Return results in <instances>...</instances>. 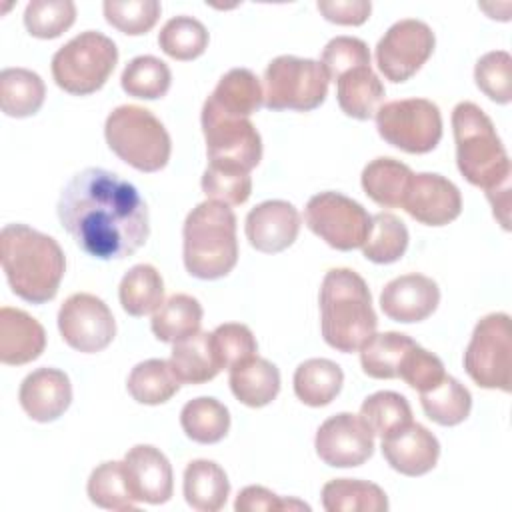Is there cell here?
<instances>
[{"instance_id":"8992f818","label":"cell","mask_w":512,"mask_h":512,"mask_svg":"<svg viewBox=\"0 0 512 512\" xmlns=\"http://www.w3.org/2000/svg\"><path fill=\"white\" fill-rule=\"evenodd\" d=\"M104 136L110 150L140 172H158L170 160L172 142L164 124L142 106L114 108L106 118Z\"/></svg>"},{"instance_id":"603a6c76","label":"cell","mask_w":512,"mask_h":512,"mask_svg":"<svg viewBox=\"0 0 512 512\" xmlns=\"http://www.w3.org/2000/svg\"><path fill=\"white\" fill-rule=\"evenodd\" d=\"M204 104L226 116L250 118L264 104V92L252 70L232 68L218 80Z\"/></svg>"},{"instance_id":"e575fe53","label":"cell","mask_w":512,"mask_h":512,"mask_svg":"<svg viewBox=\"0 0 512 512\" xmlns=\"http://www.w3.org/2000/svg\"><path fill=\"white\" fill-rule=\"evenodd\" d=\"M180 424L190 440L198 444H216L228 434L230 412L216 398L200 396L184 404Z\"/></svg>"},{"instance_id":"f5cc1de1","label":"cell","mask_w":512,"mask_h":512,"mask_svg":"<svg viewBox=\"0 0 512 512\" xmlns=\"http://www.w3.org/2000/svg\"><path fill=\"white\" fill-rule=\"evenodd\" d=\"M492 208H494V216L500 220V224L508 230V212H510V184L500 186L496 190H488L486 192Z\"/></svg>"},{"instance_id":"3957f363","label":"cell","mask_w":512,"mask_h":512,"mask_svg":"<svg viewBox=\"0 0 512 512\" xmlns=\"http://www.w3.org/2000/svg\"><path fill=\"white\" fill-rule=\"evenodd\" d=\"M376 312L370 290L350 268H332L320 286V328L328 346L338 352H356L376 332Z\"/></svg>"},{"instance_id":"816d5d0a","label":"cell","mask_w":512,"mask_h":512,"mask_svg":"<svg viewBox=\"0 0 512 512\" xmlns=\"http://www.w3.org/2000/svg\"><path fill=\"white\" fill-rule=\"evenodd\" d=\"M316 6L328 22L342 26L364 24L372 10V4L368 0H320Z\"/></svg>"},{"instance_id":"681fc988","label":"cell","mask_w":512,"mask_h":512,"mask_svg":"<svg viewBox=\"0 0 512 512\" xmlns=\"http://www.w3.org/2000/svg\"><path fill=\"white\" fill-rule=\"evenodd\" d=\"M444 364L442 360L424 350L422 346L414 344L402 358L398 378H402L410 388L418 392H426L432 386H436L444 378Z\"/></svg>"},{"instance_id":"836d02e7","label":"cell","mask_w":512,"mask_h":512,"mask_svg":"<svg viewBox=\"0 0 512 512\" xmlns=\"http://www.w3.org/2000/svg\"><path fill=\"white\" fill-rule=\"evenodd\" d=\"M180 380L174 374L168 360L150 358L136 364L128 376V392L130 396L148 406L168 402L180 388Z\"/></svg>"},{"instance_id":"7dc6e473","label":"cell","mask_w":512,"mask_h":512,"mask_svg":"<svg viewBox=\"0 0 512 512\" xmlns=\"http://www.w3.org/2000/svg\"><path fill=\"white\" fill-rule=\"evenodd\" d=\"M320 64L328 80L336 82L342 74L358 66H370V50L360 38L336 36L324 46Z\"/></svg>"},{"instance_id":"60d3db41","label":"cell","mask_w":512,"mask_h":512,"mask_svg":"<svg viewBox=\"0 0 512 512\" xmlns=\"http://www.w3.org/2000/svg\"><path fill=\"white\" fill-rule=\"evenodd\" d=\"M172 82L170 68L156 56H136L122 70L120 84L128 96L142 100L162 98Z\"/></svg>"},{"instance_id":"9c48e42d","label":"cell","mask_w":512,"mask_h":512,"mask_svg":"<svg viewBox=\"0 0 512 512\" xmlns=\"http://www.w3.org/2000/svg\"><path fill=\"white\" fill-rule=\"evenodd\" d=\"M464 368L480 388L510 392L512 332L508 314L494 312L478 320L464 352Z\"/></svg>"},{"instance_id":"f546056e","label":"cell","mask_w":512,"mask_h":512,"mask_svg":"<svg viewBox=\"0 0 512 512\" xmlns=\"http://www.w3.org/2000/svg\"><path fill=\"white\" fill-rule=\"evenodd\" d=\"M344 372L328 358L304 360L294 372V394L308 406L330 404L342 390Z\"/></svg>"},{"instance_id":"d6a6232c","label":"cell","mask_w":512,"mask_h":512,"mask_svg":"<svg viewBox=\"0 0 512 512\" xmlns=\"http://www.w3.org/2000/svg\"><path fill=\"white\" fill-rule=\"evenodd\" d=\"M202 306L194 296L174 294L152 316V332L160 342H178L200 332Z\"/></svg>"},{"instance_id":"4316f807","label":"cell","mask_w":512,"mask_h":512,"mask_svg":"<svg viewBox=\"0 0 512 512\" xmlns=\"http://www.w3.org/2000/svg\"><path fill=\"white\" fill-rule=\"evenodd\" d=\"M184 498L198 512H218L230 494V482L214 460H192L184 470Z\"/></svg>"},{"instance_id":"30bf717a","label":"cell","mask_w":512,"mask_h":512,"mask_svg":"<svg viewBox=\"0 0 512 512\" xmlns=\"http://www.w3.org/2000/svg\"><path fill=\"white\" fill-rule=\"evenodd\" d=\"M376 128L384 142L408 154H426L442 138V116L426 98H406L382 104L376 112Z\"/></svg>"},{"instance_id":"ac0fdd59","label":"cell","mask_w":512,"mask_h":512,"mask_svg":"<svg viewBox=\"0 0 512 512\" xmlns=\"http://www.w3.org/2000/svg\"><path fill=\"white\" fill-rule=\"evenodd\" d=\"M440 302L438 284L424 274H404L390 280L380 294L382 312L396 322L412 324L426 320Z\"/></svg>"},{"instance_id":"f35d334b","label":"cell","mask_w":512,"mask_h":512,"mask_svg":"<svg viewBox=\"0 0 512 512\" xmlns=\"http://www.w3.org/2000/svg\"><path fill=\"white\" fill-rule=\"evenodd\" d=\"M88 498L106 510H134L136 498L130 490L124 462H102L88 478Z\"/></svg>"},{"instance_id":"7bdbcfd3","label":"cell","mask_w":512,"mask_h":512,"mask_svg":"<svg viewBox=\"0 0 512 512\" xmlns=\"http://www.w3.org/2000/svg\"><path fill=\"white\" fill-rule=\"evenodd\" d=\"M200 184L208 200H216L226 206L244 204L252 192L250 172L230 164L208 162Z\"/></svg>"},{"instance_id":"bcb514c9","label":"cell","mask_w":512,"mask_h":512,"mask_svg":"<svg viewBox=\"0 0 512 512\" xmlns=\"http://www.w3.org/2000/svg\"><path fill=\"white\" fill-rule=\"evenodd\" d=\"M476 86L494 102L508 104L512 100V58L506 50L484 54L474 68Z\"/></svg>"},{"instance_id":"ee69618b","label":"cell","mask_w":512,"mask_h":512,"mask_svg":"<svg viewBox=\"0 0 512 512\" xmlns=\"http://www.w3.org/2000/svg\"><path fill=\"white\" fill-rule=\"evenodd\" d=\"M76 20V6L70 0H32L24 10L26 30L42 40L58 38Z\"/></svg>"},{"instance_id":"74e56055","label":"cell","mask_w":512,"mask_h":512,"mask_svg":"<svg viewBox=\"0 0 512 512\" xmlns=\"http://www.w3.org/2000/svg\"><path fill=\"white\" fill-rule=\"evenodd\" d=\"M406 248H408L406 224L390 212L374 214L370 232L362 244V254L374 264H392L404 256Z\"/></svg>"},{"instance_id":"484cf974","label":"cell","mask_w":512,"mask_h":512,"mask_svg":"<svg viewBox=\"0 0 512 512\" xmlns=\"http://www.w3.org/2000/svg\"><path fill=\"white\" fill-rule=\"evenodd\" d=\"M168 362L182 384H204L222 370L212 332H196L174 342Z\"/></svg>"},{"instance_id":"d590c367","label":"cell","mask_w":512,"mask_h":512,"mask_svg":"<svg viewBox=\"0 0 512 512\" xmlns=\"http://www.w3.org/2000/svg\"><path fill=\"white\" fill-rule=\"evenodd\" d=\"M414 344L416 342L402 332L372 334L360 348V364L364 374L376 380L398 378L400 362Z\"/></svg>"},{"instance_id":"b9f144b4","label":"cell","mask_w":512,"mask_h":512,"mask_svg":"<svg viewBox=\"0 0 512 512\" xmlns=\"http://www.w3.org/2000/svg\"><path fill=\"white\" fill-rule=\"evenodd\" d=\"M158 46L174 60H194L204 54L208 46V30L192 16H174L162 26Z\"/></svg>"},{"instance_id":"5b68a950","label":"cell","mask_w":512,"mask_h":512,"mask_svg":"<svg viewBox=\"0 0 512 512\" xmlns=\"http://www.w3.org/2000/svg\"><path fill=\"white\" fill-rule=\"evenodd\" d=\"M456 164L460 174L478 188L496 190L510 184V158L492 120L474 102H460L452 110Z\"/></svg>"},{"instance_id":"ffe728a7","label":"cell","mask_w":512,"mask_h":512,"mask_svg":"<svg viewBox=\"0 0 512 512\" xmlns=\"http://www.w3.org/2000/svg\"><path fill=\"white\" fill-rule=\"evenodd\" d=\"M124 470L136 502L164 504L172 496V466L150 444H138L124 456Z\"/></svg>"},{"instance_id":"8fae6325","label":"cell","mask_w":512,"mask_h":512,"mask_svg":"<svg viewBox=\"0 0 512 512\" xmlns=\"http://www.w3.org/2000/svg\"><path fill=\"white\" fill-rule=\"evenodd\" d=\"M304 222L328 246L348 252L364 244L372 216L362 204L340 192H320L308 200Z\"/></svg>"},{"instance_id":"1f68e13d","label":"cell","mask_w":512,"mask_h":512,"mask_svg":"<svg viewBox=\"0 0 512 512\" xmlns=\"http://www.w3.org/2000/svg\"><path fill=\"white\" fill-rule=\"evenodd\" d=\"M124 312L130 316H146L164 304V280L150 264L132 266L118 286Z\"/></svg>"},{"instance_id":"44dd1931","label":"cell","mask_w":512,"mask_h":512,"mask_svg":"<svg viewBox=\"0 0 512 512\" xmlns=\"http://www.w3.org/2000/svg\"><path fill=\"white\" fill-rule=\"evenodd\" d=\"M20 406L36 422L60 418L72 402L70 378L58 368H38L20 384Z\"/></svg>"},{"instance_id":"e0dca14e","label":"cell","mask_w":512,"mask_h":512,"mask_svg":"<svg viewBox=\"0 0 512 512\" xmlns=\"http://www.w3.org/2000/svg\"><path fill=\"white\" fill-rule=\"evenodd\" d=\"M244 230L252 248L276 254L294 244L300 232V212L286 200H266L248 212Z\"/></svg>"},{"instance_id":"5bb4252c","label":"cell","mask_w":512,"mask_h":512,"mask_svg":"<svg viewBox=\"0 0 512 512\" xmlns=\"http://www.w3.org/2000/svg\"><path fill=\"white\" fill-rule=\"evenodd\" d=\"M58 330L70 348L94 354L114 340L116 322L102 298L88 292H76L60 306Z\"/></svg>"},{"instance_id":"2e32d148","label":"cell","mask_w":512,"mask_h":512,"mask_svg":"<svg viewBox=\"0 0 512 512\" xmlns=\"http://www.w3.org/2000/svg\"><path fill=\"white\" fill-rule=\"evenodd\" d=\"M402 208L426 226H444L462 212V196L454 182L440 174H412Z\"/></svg>"},{"instance_id":"52a82bcc","label":"cell","mask_w":512,"mask_h":512,"mask_svg":"<svg viewBox=\"0 0 512 512\" xmlns=\"http://www.w3.org/2000/svg\"><path fill=\"white\" fill-rule=\"evenodd\" d=\"M118 62L116 44L94 30L80 32L52 56V78L68 94L100 90Z\"/></svg>"},{"instance_id":"d6986e66","label":"cell","mask_w":512,"mask_h":512,"mask_svg":"<svg viewBox=\"0 0 512 512\" xmlns=\"http://www.w3.org/2000/svg\"><path fill=\"white\" fill-rule=\"evenodd\" d=\"M382 454L396 472L404 476H422L436 466L440 444L428 428L410 422L382 438Z\"/></svg>"},{"instance_id":"6da1fadb","label":"cell","mask_w":512,"mask_h":512,"mask_svg":"<svg viewBox=\"0 0 512 512\" xmlns=\"http://www.w3.org/2000/svg\"><path fill=\"white\" fill-rule=\"evenodd\" d=\"M56 210L76 246L98 260L132 256L150 234L148 208L136 186L104 168L74 174Z\"/></svg>"},{"instance_id":"83f0119b","label":"cell","mask_w":512,"mask_h":512,"mask_svg":"<svg viewBox=\"0 0 512 512\" xmlns=\"http://www.w3.org/2000/svg\"><path fill=\"white\" fill-rule=\"evenodd\" d=\"M46 96L44 80L28 68H4L0 72V108L6 116L28 118L36 114Z\"/></svg>"},{"instance_id":"c3c4849f","label":"cell","mask_w":512,"mask_h":512,"mask_svg":"<svg viewBox=\"0 0 512 512\" xmlns=\"http://www.w3.org/2000/svg\"><path fill=\"white\" fill-rule=\"evenodd\" d=\"M212 344L222 370L224 368L230 370L232 366L256 356L258 352V344L252 330L246 324H238V322L220 324L212 332Z\"/></svg>"},{"instance_id":"f907efd6","label":"cell","mask_w":512,"mask_h":512,"mask_svg":"<svg viewBox=\"0 0 512 512\" xmlns=\"http://www.w3.org/2000/svg\"><path fill=\"white\" fill-rule=\"evenodd\" d=\"M234 510L236 512H260V510L282 512V510H310V506L294 498H282L264 486H246L240 490L234 502Z\"/></svg>"},{"instance_id":"4fadbf2b","label":"cell","mask_w":512,"mask_h":512,"mask_svg":"<svg viewBox=\"0 0 512 512\" xmlns=\"http://www.w3.org/2000/svg\"><path fill=\"white\" fill-rule=\"evenodd\" d=\"M202 132L210 162L238 166L248 172L258 166L262 158V140L248 118L226 116L204 104Z\"/></svg>"},{"instance_id":"7a4b0ae2","label":"cell","mask_w":512,"mask_h":512,"mask_svg":"<svg viewBox=\"0 0 512 512\" xmlns=\"http://www.w3.org/2000/svg\"><path fill=\"white\" fill-rule=\"evenodd\" d=\"M0 256L16 296L32 304H44L56 296L66 258L52 236L26 224H6L0 232Z\"/></svg>"},{"instance_id":"ba28073f","label":"cell","mask_w":512,"mask_h":512,"mask_svg":"<svg viewBox=\"0 0 512 512\" xmlns=\"http://www.w3.org/2000/svg\"><path fill=\"white\" fill-rule=\"evenodd\" d=\"M328 82L320 62L290 54L278 56L264 70V106L310 112L324 102Z\"/></svg>"},{"instance_id":"f1b7e54d","label":"cell","mask_w":512,"mask_h":512,"mask_svg":"<svg viewBox=\"0 0 512 512\" xmlns=\"http://www.w3.org/2000/svg\"><path fill=\"white\" fill-rule=\"evenodd\" d=\"M412 174L414 172L404 162L382 156L364 166L362 188L378 206L402 208V200Z\"/></svg>"},{"instance_id":"8d00e7d4","label":"cell","mask_w":512,"mask_h":512,"mask_svg":"<svg viewBox=\"0 0 512 512\" xmlns=\"http://www.w3.org/2000/svg\"><path fill=\"white\" fill-rule=\"evenodd\" d=\"M420 404L432 422L440 426H456L468 418L472 396L456 378L444 376L436 386L420 392Z\"/></svg>"},{"instance_id":"d4e9b609","label":"cell","mask_w":512,"mask_h":512,"mask_svg":"<svg viewBox=\"0 0 512 512\" xmlns=\"http://www.w3.org/2000/svg\"><path fill=\"white\" fill-rule=\"evenodd\" d=\"M232 394L250 408H262L270 404L280 392L278 368L260 356H252L230 368Z\"/></svg>"},{"instance_id":"cb8c5ba5","label":"cell","mask_w":512,"mask_h":512,"mask_svg":"<svg viewBox=\"0 0 512 512\" xmlns=\"http://www.w3.org/2000/svg\"><path fill=\"white\" fill-rule=\"evenodd\" d=\"M386 90L372 66H358L336 80V98L342 112L356 120H370L384 102Z\"/></svg>"},{"instance_id":"7402d4cb","label":"cell","mask_w":512,"mask_h":512,"mask_svg":"<svg viewBox=\"0 0 512 512\" xmlns=\"http://www.w3.org/2000/svg\"><path fill=\"white\" fill-rule=\"evenodd\" d=\"M46 348V332L42 324L24 310L0 308V360L20 366L36 360Z\"/></svg>"},{"instance_id":"277c9868","label":"cell","mask_w":512,"mask_h":512,"mask_svg":"<svg viewBox=\"0 0 512 512\" xmlns=\"http://www.w3.org/2000/svg\"><path fill=\"white\" fill-rule=\"evenodd\" d=\"M184 266L200 280H218L232 272L238 262L236 216L230 206L206 200L186 216Z\"/></svg>"},{"instance_id":"4dcf8cb0","label":"cell","mask_w":512,"mask_h":512,"mask_svg":"<svg viewBox=\"0 0 512 512\" xmlns=\"http://www.w3.org/2000/svg\"><path fill=\"white\" fill-rule=\"evenodd\" d=\"M322 506L328 512H386L388 498L368 480L334 478L322 488Z\"/></svg>"},{"instance_id":"ab89813d","label":"cell","mask_w":512,"mask_h":512,"mask_svg":"<svg viewBox=\"0 0 512 512\" xmlns=\"http://www.w3.org/2000/svg\"><path fill=\"white\" fill-rule=\"evenodd\" d=\"M360 420L372 432V436H388L394 430L412 422V408L408 400L392 390L370 394L360 406Z\"/></svg>"},{"instance_id":"7c38bea8","label":"cell","mask_w":512,"mask_h":512,"mask_svg":"<svg viewBox=\"0 0 512 512\" xmlns=\"http://www.w3.org/2000/svg\"><path fill=\"white\" fill-rule=\"evenodd\" d=\"M432 28L416 18L392 24L376 44V64L386 80L398 84L410 80L434 52Z\"/></svg>"},{"instance_id":"9a60e30c","label":"cell","mask_w":512,"mask_h":512,"mask_svg":"<svg viewBox=\"0 0 512 512\" xmlns=\"http://www.w3.org/2000/svg\"><path fill=\"white\" fill-rule=\"evenodd\" d=\"M314 446L324 464L334 468H352L364 464L372 456L374 436L360 416L340 412L320 424Z\"/></svg>"},{"instance_id":"f6af8a7d","label":"cell","mask_w":512,"mask_h":512,"mask_svg":"<svg viewBox=\"0 0 512 512\" xmlns=\"http://www.w3.org/2000/svg\"><path fill=\"white\" fill-rule=\"evenodd\" d=\"M102 10L106 22L112 24L116 30L130 36H140L154 28L160 18L162 6L158 0H106Z\"/></svg>"}]
</instances>
